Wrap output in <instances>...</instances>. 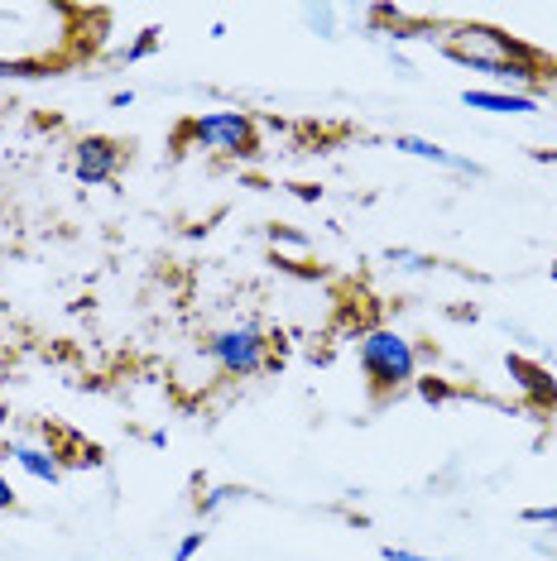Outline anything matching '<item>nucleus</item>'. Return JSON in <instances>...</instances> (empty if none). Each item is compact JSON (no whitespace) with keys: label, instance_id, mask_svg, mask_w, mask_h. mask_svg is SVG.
Listing matches in <instances>:
<instances>
[{"label":"nucleus","instance_id":"nucleus-13","mask_svg":"<svg viewBox=\"0 0 557 561\" xmlns=\"http://www.w3.org/2000/svg\"><path fill=\"white\" fill-rule=\"evenodd\" d=\"M202 542H207V533H183L179 547H173V561H193L202 552Z\"/></svg>","mask_w":557,"mask_h":561},{"label":"nucleus","instance_id":"nucleus-9","mask_svg":"<svg viewBox=\"0 0 557 561\" xmlns=\"http://www.w3.org/2000/svg\"><path fill=\"white\" fill-rule=\"evenodd\" d=\"M10 461H15L24 476H34V480H44V484H54L62 476V461H58V451H48V446H30V442H15L10 446Z\"/></svg>","mask_w":557,"mask_h":561},{"label":"nucleus","instance_id":"nucleus-20","mask_svg":"<svg viewBox=\"0 0 557 561\" xmlns=\"http://www.w3.org/2000/svg\"><path fill=\"white\" fill-rule=\"evenodd\" d=\"M10 508H15V490H10V480L0 476V514H10Z\"/></svg>","mask_w":557,"mask_h":561},{"label":"nucleus","instance_id":"nucleus-8","mask_svg":"<svg viewBox=\"0 0 557 561\" xmlns=\"http://www.w3.org/2000/svg\"><path fill=\"white\" fill-rule=\"evenodd\" d=\"M395 149H399V154H409V159H428V163H437V169H452V173L480 178V169H476L471 159H457L452 149H442V145H433V139H423V135H395Z\"/></svg>","mask_w":557,"mask_h":561},{"label":"nucleus","instance_id":"nucleus-12","mask_svg":"<svg viewBox=\"0 0 557 561\" xmlns=\"http://www.w3.org/2000/svg\"><path fill=\"white\" fill-rule=\"evenodd\" d=\"M385 260H389V264H399V270H409V274L433 270V260H428V254H413V250H389Z\"/></svg>","mask_w":557,"mask_h":561},{"label":"nucleus","instance_id":"nucleus-1","mask_svg":"<svg viewBox=\"0 0 557 561\" xmlns=\"http://www.w3.org/2000/svg\"><path fill=\"white\" fill-rule=\"evenodd\" d=\"M356 360L365 369L375 393H399L418 385V365H423V351L413 346L403 331L395 327H365L356 336Z\"/></svg>","mask_w":557,"mask_h":561},{"label":"nucleus","instance_id":"nucleus-17","mask_svg":"<svg viewBox=\"0 0 557 561\" xmlns=\"http://www.w3.org/2000/svg\"><path fill=\"white\" fill-rule=\"evenodd\" d=\"M308 24L322 30V39H332V10H308Z\"/></svg>","mask_w":557,"mask_h":561},{"label":"nucleus","instance_id":"nucleus-15","mask_svg":"<svg viewBox=\"0 0 557 561\" xmlns=\"http://www.w3.org/2000/svg\"><path fill=\"white\" fill-rule=\"evenodd\" d=\"M524 523H534V528H557V504H538V508H524Z\"/></svg>","mask_w":557,"mask_h":561},{"label":"nucleus","instance_id":"nucleus-3","mask_svg":"<svg viewBox=\"0 0 557 561\" xmlns=\"http://www.w3.org/2000/svg\"><path fill=\"white\" fill-rule=\"evenodd\" d=\"M202 351H207V360L217 365L221 379H255V375H264V369H278L274 351H270V336H264L255 322L221 327Z\"/></svg>","mask_w":557,"mask_h":561},{"label":"nucleus","instance_id":"nucleus-7","mask_svg":"<svg viewBox=\"0 0 557 561\" xmlns=\"http://www.w3.org/2000/svg\"><path fill=\"white\" fill-rule=\"evenodd\" d=\"M462 106L471 111H490V116H534L538 96H519V92H496V87H466Z\"/></svg>","mask_w":557,"mask_h":561},{"label":"nucleus","instance_id":"nucleus-2","mask_svg":"<svg viewBox=\"0 0 557 561\" xmlns=\"http://www.w3.org/2000/svg\"><path fill=\"white\" fill-rule=\"evenodd\" d=\"M179 139H187L202 154L217 159H246L260 149V125L250 111H202L179 130Z\"/></svg>","mask_w":557,"mask_h":561},{"label":"nucleus","instance_id":"nucleus-14","mask_svg":"<svg viewBox=\"0 0 557 561\" xmlns=\"http://www.w3.org/2000/svg\"><path fill=\"white\" fill-rule=\"evenodd\" d=\"M0 78H44V62H5L0 58Z\"/></svg>","mask_w":557,"mask_h":561},{"label":"nucleus","instance_id":"nucleus-21","mask_svg":"<svg viewBox=\"0 0 557 561\" xmlns=\"http://www.w3.org/2000/svg\"><path fill=\"white\" fill-rule=\"evenodd\" d=\"M111 106H116V111H125V106H135V92H130V87H125V92H116V96H111Z\"/></svg>","mask_w":557,"mask_h":561},{"label":"nucleus","instance_id":"nucleus-5","mask_svg":"<svg viewBox=\"0 0 557 561\" xmlns=\"http://www.w3.org/2000/svg\"><path fill=\"white\" fill-rule=\"evenodd\" d=\"M121 163H125V149L111 135H87L72 145V178H78L82 187L111 183V178L121 173Z\"/></svg>","mask_w":557,"mask_h":561},{"label":"nucleus","instance_id":"nucleus-10","mask_svg":"<svg viewBox=\"0 0 557 561\" xmlns=\"http://www.w3.org/2000/svg\"><path fill=\"white\" fill-rule=\"evenodd\" d=\"M240 500H250V490H240V484H217V490L202 494V518L221 514V508H231V504H240Z\"/></svg>","mask_w":557,"mask_h":561},{"label":"nucleus","instance_id":"nucleus-16","mask_svg":"<svg viewBox=\"0 0 557 561\" xmlns=\"http://www.w3.org/2000/svg\"><path fill=\"white\" fill-rule=\"evenodd\" d=\"M385 561H437V557H423V552H409V547H379Z\"/></svg>","mask_w":557,"mask_h":561},{"label":"nucleus","instance_id":"nucleus-19","mask_svg":"<svg viewBox=\"0 0 557 561\" xmlns=\"http://www.w3.org/2000/svg\"><path fill=\"white\" fill-rule=\"evenodd\" d=\"M270 240H274V245H278V240H284V245H294V250H308V240H303V236H294V231H278V226L270 231Z\"/></svg>","mask_w":557,"mask_h":561},{"label":"nucleus","instance_id":"nucleus-23","mask_svg":"<svg viewBox=\"0 0 557 561\" xmlns=\"http://www.w3.org/2000/svg\"><path fill=\"white\" fill-rule=\"evenodd\" d=\"M548 87H557V62H553V68H548Z\"/></svg>","mask_w":557,"mask_h":561},{"label":"nucleus","instance_id":"nucleus-18","mask_svg":"<svg viewBox=\"0 0 557 561\" xmlns=\"http://www.w3.org/2000/svg\"><path fill=\"white\" fill-rule=\"evenodd\" d=\"M418 393H423V399L433 403V399H447V385H437V379L428 375V379H418Z\"/></svg>","mask_w":557,"mask_h":561},{"label":"nucleus","instance_id":"nucleus-11","mask_svg":"<svg viewBox=\"0 0 557 561\" xmlns=\"http://www.w3.org/2000/svg\"><path fill=\"white\" fill-rule=\"evenodd\" d=\"M159 39H163L159 30H139V39H135L130 48H125V62H145V58L159 48Z\"/></svg>","mask_w":557,"mask_h":561},{"label":"nucleus","instance_id":"nucleus-22","mask_svg":"<svg viewBox=\"0 0 557 561\" xmlns=\"http://www.w3.org/2000/svg\"><path fill=\"white\" fill-rule=\"evenodd\" d=\"M298 197H303V202H318V197H322V187H312V183H298Z\"/></svg>","mask_w":557,"mask_h":561},{"label":"nucleus","instance_id":"nucleus-4","mask_svg":"<svg viewBox=\"0 0 557 561\" xmlns=\"http://www.w3.org/2000/svg\"><path fill=\"white\" fill-rule=\"evenodd\" d=\"M442 48L462 68H471V62H548L538 48H528L524 39L496 30V24H457V30L442 34Z\"/></svg>","mask_w":557,"mask_h":561},{"label":"nucleus","instance_id":"nucleus-6","mask_svg":"<svg viewBox=\"0 0 557 561\" xmlns=\"http://www.w3.org/2000/svg\"><path fill=\"white\" fill-rule=\"evenodd\" d=\"M504 375L514 379V389L524 393L528 403H538V408H557V379H553L543 365L524 360V355H510V360H504Z\"/></svg>","mask_w":557,"mask_h":561}]
</instances>
